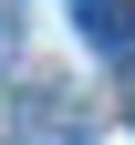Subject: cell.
<instances>
[{"instance_id": "obj_1", "label": "cell", "mask_w": 135, "mask_h": 145, "mask_svg": "<svg viewBox=\"0 0 135 145\" xmlns=\"http://www.w3.org/2000/svg\"><path fill=\"white\" fill-rule=\"evenodd\" d=\"M73 10H83V42L104 52V62H135V10L125 0H73Z\"/></svg>"}, {"instance_id": "obj_2", "label": "cell", "mask_w": 135, "mask_h": 145, "mask_svg": "<svg viewBox=\"0 0 135 145\" xmlns=\"http://www.w3.org/2000/svg\"><path fill=\"white\" fill-rule=\"evenodd\" d=\"M11 52H21V21L0 10V83H11Z\"/></svg>"}]
</instances>
